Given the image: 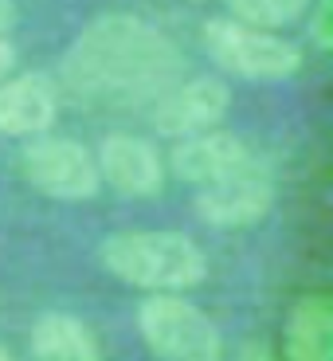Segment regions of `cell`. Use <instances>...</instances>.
<instances>
[{"label": "cell", "mask_w": 333, "mask_h": 361, "mask_svg": "<svg viewBox=\"0 0 333 361\" xmlns=\"http://www.w3.org/2000/svg\"><path fill=\"white\" fill-rule=\"evenodd\" d=\"M180 51L157 24L130 12H106L67 47L59 79L79 102L110 110L153 106L180 79Z\"/></svg>", "instance_id": "6da1fadb"}, {"label": "cell", "mask_w": 333, "mask_h": 361, "mask_svg": "<svg viewBox=\"0 0 333 361\" xmlns=\"http://www.w3.org/2000/svg\"><path fill=\"white\" fill-rule=\"evenodd\" d=\"M99 259L118 283L149 295H180L208 279V255L184 232H118L102 240Z\"/></svg>", "instance_id": "7a4b0ae2"}, {"label": "cell", "mask_w": 333, "mask_h": 361, "mask_svg": "<svg viewBox=\"0 0 333 361\" xmlns=\"http://www.w3.org/2000/svg\"><path fill=\"white\" fill-rule=\"evenodd\" d=\"M200 39H204V51L212 55V63L220 71L251 82H282L290 75H298V67H302L298 44L275 36V32H263V27L239 24L232 16L208 20L200 27Z\"/></svg>", "instance_id": "3957f363"}, {"label": "cell", "mask_w": 333, "mask_h": 361, "mask_svg": "<svg viewBox=\"0 0 333 361\" xmlns=\"http://www.w3.org/2000/svg\"><path fill=\"white\" fill-rule=\"evenodd\" d=\"M137 330L161 361H224L220 326L180 295H149L137 307Z\"/></svg>", "instance_id": "277c9868"}, {"label": "cell", "mask_w": 333, "mask_h": 361, "mask_svg": "<svg viewBox=\"0 0 333 361\" xmlns=\"http://www.w3.org/2000/svg\"><path fill=\"white\" fill-rule=\"evenodd\" d=\"M20 169H24L27 185L51 200H90L99 197L102 177L94 154L87 145L71 142V137H27L24 154H20Z\"/></svg>", "instance_id": "5b68a950"}, {"label": "cell", "mask_w": 333, "mask_h": 361, "mask_svg": "<svg viewBox=\"0 0 333 361\" xmlns=\"http://www.w3.org/2000/svg\"><path fill=\"white\" fill-rule=\"evenodd\" d=\"M192 208L212 228H251L275 208V177L259 157H251L232 177L196 189Z\"/></svg>", "instance_id": "8992f818"}, {"label": "cell", "mask_w": 333, "mask_h": 361, "mask_svg": "<svg viewBox=\"0 0 333 361\" xmlns=\"http://www.w3.org/2000/svg\"><path fill=\"white\" fill-rule=\"evenodd\" d=\"M227 106H232V90L224 79L200 75V79L172 82L153 102V130L172 142L189 134H204V130H216L224 122Z\"/></svg>", "instance_id": "52a82bcc"}, {"label": "cell", "mask_w": 333, "mask_h": 361, "mask_svg": "<svg viewBox=\"0 0 333 361\" xmlns=\"http://www.w3.org/2000/svg\"><path fill=\"white\" fill-rule=\"evenodd\" d=\"M99 177L122 197H157L165 189V161L153 142L137 134H110L102 137L99 154Z\"/></svg>", "instance_id": "ba28073f"}, {"label": "cell", "mask_w": 333, "mask_h": 361, "mask_svg": "<svg viewBox=\"0 0 333 361\" xmlns=\"http://www.w3.org/2000/svg\"><path fill=\"white\" fill-rule=\"evenodd\" d=\"M251 157L255 154L244 137L216 126V130H204V134L177 137L165 173H172L177 180H189L196 189H204L212 180H224V177H232L235 169H244Z\"/></svg>", "instance_id": "9c48e42d"}, {"label": "cell", "mask_w": 333, "mask_h": 361, "mask_svg": "<svg viewBox=\"0 0 333 361\" xmlns=\"http://www.w3.org/2000/svg\"><path fill=\"white\" fill-rule=\"evenodd\" d=\"M59 118V90L44 71L0 79V137H39Z\"/></svg>", "instance_id": "30bf717a"}, {"label": "cell", "mask_w": 333, "mask_h": 361, "mask_svg": "<svg viewBox=\"0 0 333 361\" xmlns=\"http://www.w3.org/2000/svg\"><path fill=\"white\" fill-rule=\"evenodd\" d=\"M287 361H333V302L325 295H302L290 307L282 330Z\"/></svg>", "instance_id": "8fae6325"}, {"label": "cell", "mask_w": 333, "mask_h": 361, "mask_svg": "<svg viewBox=\"0 0 333 361\" xmlns=\"http://www.w3.org/2000/svg\"><path fill=\"white\" fill-rule=\"evenodd\" d=\"M27 350H32V361H102L99 338L90 334V326L63 310L36 318Z\"/></svg>", "instance_id": "7c38bea8"}, {"label": "cell", "mask_w": 333, "mask_h": 361, "mask_svg": "<svg viewBox=\"0 0 333 361\" xmlns=\"http://www.w3.org/2000/svg\"><path fill=\"white\" fill-rule=\"evenodd\" d=\"M227 8H232V20H239V24L275 32V27H287L306 16L310 0H227Z\"/></svg>", "instance_id": "4fadbf2b"}, {"label": "cell", "mask_w": 333, "mask_h": 361, "mask_svg": "<svg viewBox=\"0 0 333 361\" xmlns=\"http://www.w3.org/2000/svg\"><path fill=\"white\" fill-rule=\"evenodd\" d=\"M314 44L322 51H329L333 44V32H329V0H318V12H314Z\"/></svg>", "instance_id": "5bb4252c"}, {"label": "cell", "mask_w": 333, "mask_h": 361, "mask_svg": "<svg viewBox=\"0 0 333 361\" xmlns=\"http://www.w3.org/2000/svg\"><path fill=\"white\" fill-rule=\"evenodd\" d=\"M12 67H16V47H12L8 36H4V39H0V79H8Z\"/></svg>", "instance_id": "9a60e30c"}, {"label": "cell", "mask_w": 333, "mask_h": 361, "mask_svg": "<svg viewBox=\"0 0 333 361\" xmlns=\"http://www.w3.org/2000/svg\"><path fill=\"white\" fill-rule=\"evenodd\" d=\"M239 361H275V353H270L263 342H247L244 350H239Z\"/></svg>", "instance_id": "2e32d148"}, {"label": "cell", "mask_w": 333, "mask_h": 361, "mask_svg": "<svg viewBox=\"0 0 333 361\" xmlns=\"http://www.w3.org/2000/svg\"><path fill=\"white\" fill-rule=\"evenodd\" d=\"M12 24H16V4L12 0H0V39L12 32Z\"/></svg>", "instance_id": "e0dca14e"}, {"label": "cell", "mask_w": 333, "mask_h": 361, "mask_svg": "<svg viewBox=\"0 0 333 361\" xmlns=\"http://www.w3.org/2000/svg\"><path fill=\"white\" fill-rule=\"evenodd\" d=\"M0 361H12V353H8V350H4V345H0Z\"/></svg>", "instance_id": "ac0fdd59"}]
</instances>
